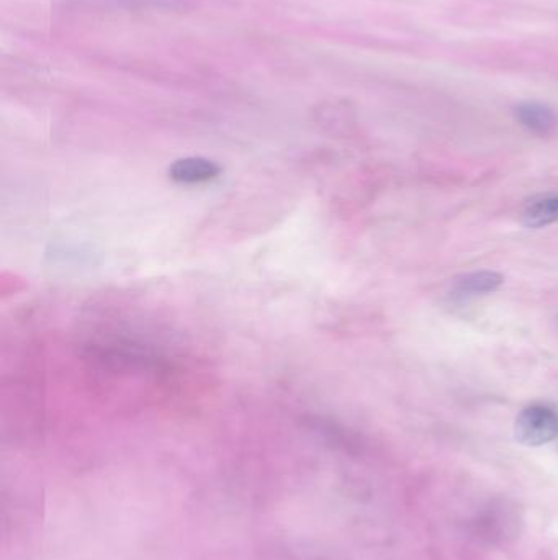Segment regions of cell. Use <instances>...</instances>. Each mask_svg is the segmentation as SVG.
Listing matches in <instances>:
<instances>
[{
    "label": "cell",
    "mask_w": 558,
    "mask_h": 560,
    "mask_svg": "<svg viewBox=\"0 0 558 560\" xmlns=\"http://www.w3.org/2000/svg\"><path fill=\"white\" fill-rule=\"evenodd\" d=\"M514 436L531 448L552 443L558 438V411L545 403H532L516 418Z\"/></svg>",
    "instance_id": "6da1fadb"
},
{
    "label": "cell",
    "mask_w": 558,
    "mask_h": 560,
    "mask_svg": "<svg viewBox=\"0 0 558 560\" xmlns=\"http://www.w3.org/2000/svg\"><path fill=\"white\" fill-rule=\"evenodd\" d=\"M514 117L524 130L529 131L532 135L540 136V138L552 135L558 125L555 110L549 104L539 102V100L519 102L514 107Z\"/></svg>",
    "instance_id": "7a4b0ae2"
},
{
    "label": "cell",
    "mask_w": 558,
    "mask_h": 560,
    "mask_svg": "<svg viewBox=\"0 0 558 560\" xmlns=\"http://www.w3.org/2000/svg\"><path fill=\"white\" fill-rule=\"evenodd\" d=\"M172 179L179 184H202L220 174V166L205 158H185L172 164Z\"/></svg>",
    "instance_id": "3957f363"
},
{
    "label": "cell",
    "mask_w": 558,
    "mask_h": 560,
    "mask_svg": "<svg viewBox=\"0 0 558 560\" xmlns=\"http://www.w3.org/2000/svg\"><path fill=\"white\" fill-rule=\"evenodd\" d=\"M558 223V195H542L532 199L522 212V225L540 230Z\"/></svg>",
    "instance_id": "277c9868"
},
{
    "label": "cell",
    "mask_w": 558,
    "mask_h": 560,
    "mask_svg": "<svg viewBox=\"0 0 558 560\" xmlns=\"http://www.w3.org/2000/svg\"><path fill=\"white\" fill-rule=\"evenodd\" d=\"M503 282L500 272L477 271L455 277L452 287L460 295H486L500 289Z\"/></svg>",
    "instance_id": "5b68a950"
}]
</instances>
